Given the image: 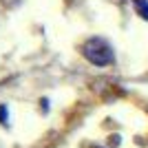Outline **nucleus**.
I'll return each instance as SVG.
<instances>
[{
  "label": "nucleus",
  "mask_w": 148,
  "mask_h": 148,
  "mask_svg": "<svg viewBox=\"0 0 148 148\" xmlns=\"http://www.w3.org/2000/svg\"><path fill=\"white\" fill-rule=\"evenodd\" d=\"M0 119H2V124H9L7 122V108L5 106H0Z\"/></svg>",
  "instance_id": "7ed1b4c3"
},
{
  "label": "nucleus",
  "mask_w": 148,
  "mask_h": 148,
  "mask_svg": "<svg viewBox=\"0 0 148 148\" xmlns=\"http://www.w3.org/2000/svg\"><path fill=\"white\" fill-rule=\"evenodd\" d=\"M82 53L95 66H106V64H111L115 60L113 47L106 42L104 38H91V40H86L84 47H82Z\"/></svg>",
  "instance_id": "f257e3e1"
},
{
  "label": "nucleus",
  "mask_w": 148,
  "mask_h": 148,
  "mask_svg": "<svg viewBox=\"0 0 148 148\" xmlns=\"http://www.w3.org/2000/svg\"><path fill=\"white\" fill-rule=\"evenodd\" d=\"M135 9L142 18L148 20V0H135Z\"/></svg>",
  "instance_id": "f03ea898"
}]
</instances>
